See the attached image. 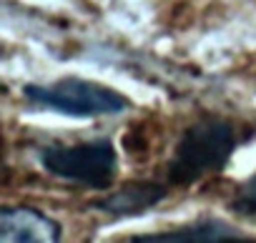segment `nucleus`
<instances>
[{"label":"nucleus","mask_w":256,"mask_h":243,"mask_svg":"<svg viewBox=\"0 0 256 243\" xmlns=\"http://www.w3.org/2000/svg\"><path fill=\"white\" fill-rule=\"evenodd\" d=\"M241 143L236 123L228 118L206 113L181 133L171 161L166 166V176L171 186L188 188L206 176L221 173Z\"/></svg>","instance_id":"f257e3e1"},{"label":"nucleus","mask_w":256,"mask_h":243,"mask_svg":"<svg viewBox=\"0 0 256 243\" xmlns=\"http://www.w3.org/2000/svg\"><path fill=\"white\" fill-rule=\"evenodd\" d=\"M38 158L50 176L93 191L110 188L118 173V153L110 138H90L68 146H46L38 153Z\"/></svg>","instance_id":"f03ea898"},{"label":"nucleus","mask_w":256,"mask_h":243,"mask_svg":"<svg viewBox=\"0 0 256 243\" xmlns=\"http://www.w3.org/2000/svg\"><path fill=\"white\" fill-rule=\"evenodd\" d=\"M23 95L36 108L56 110L70 118H100L118 115L128 110V98L103 83H93L86 78H60L48 85H26Z\"/></svg>","instance_id":"7ed1b4c3"},{"label":"nucleus","mask_w":256,"mask_h":243,"mask_svg":"<svg viewBox=\"0 0 256 243\" xmlns=\"http://www.w3.org/2000/svg\"><path fill=\"white\" fill-rule=\"evenodd\" d=\"M60 223L38 208H0V243H56Z\"/></svg>","instance_id":"20e7f679"},{"label":"nucleus","mask_w":256,"mask_h":243,"mask_svg":"<svg viewBox=\"0 0 256 243\" xmlns=\"http://www.w3.org/2000/svg\"><path fill=\"white\" fill-rule=\"evenodd\" d=\"M166 193H168L166 186L158 181H131V183L120 186L118 191H110L106 198H100L96 208L108 216H118V218L141 216L151 211L154 206H158V201H164Z\"/></svg>","instance_id":"39448f33"},{"label":"nucleus","mask_w":256,"mask_h":243,"mask_svg":"<svg viewBox=\"0 0 256 243\" xmlns=\"http://www.w3.org/2000/svg\"><path fill=\"white\" fill-rule=\"evenodd\" d=\"M226 238H241V233L224 223V221H198L191 226H181V228H171L164 233H148V236H136L134 241L138 243H174V241H184V243H216V241H226Z\"/></svg>","instance_id":"423d86ee"},{"label":"nucleus","mask_w":256,"mask_h":243,"mask_svg":"<svg viewBox=\"0 0 256 243\" xmlns=\"http://www.w3.org/2000/svg\"><path fill=\"white\" fill-rule=\"evenodd\" d=\"M231 208H234L238 216H244V218H248V221H256V173L248 176V178L236 188V196H234V201H231Z\"/></svg>","instance_id":"0eeeda50"}]
</instances>
